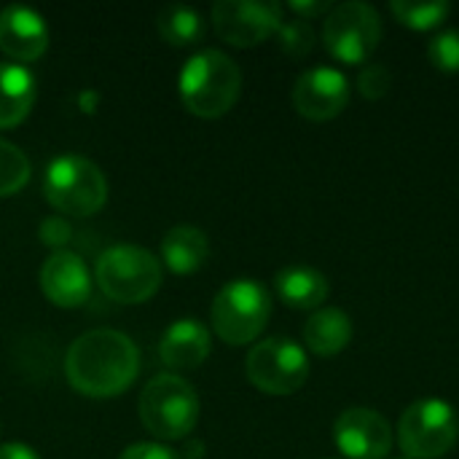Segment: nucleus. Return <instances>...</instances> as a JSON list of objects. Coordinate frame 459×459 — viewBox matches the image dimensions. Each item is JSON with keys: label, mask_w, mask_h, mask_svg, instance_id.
<instances>
[{"label": "nucleus", "mask_w": 459, "mask_h": 459, "mask_svg": "<svg viewBox=\"0 0 459 459\" xmlns=\"http://www.w3.org/2000/svg\"><path fill=\"white\" fill-rule=\"evenodd\" d=\"M48 48L46 19L19 3H11L0 11V51L11 62H38Z\"/></svg>", "instance_id": "14"}, {"label": "nucleus", "mask_w": 459, "mask_h": 459, "mask_svg": "<svg viewBox=\"0 0 459 459\" xmlns=\"http://www.w3.org/2000/svg\"><path fill=\"white\" fill-rule=\"evenodd\" d=\"M38 97L35 75L16 62H0V129L19 126Z\"/></svg>", "instance_id": "16"}, {"label": "nucleus", "mask_w": 459, "mask_h": 459, "mask_svg": "<svg viewBox=\"0 0 459 459\" xmlns=\"http://www.w3.org/2000/svg\"><path fill=\"white\" fill-rule=\"evenodd\" d=\"M393 86V73L379 65V62H368L360 67L358 73V91L366 97V100H382Z\"/></svg>", "instance_id": "25"}, {"label": "nucleus", "mask_w": 459, "mask_h": 459, "mask_svg": "<svg viewBox=\"0 0 459 459\" xmlns=\"http://www.w3.org/2000/svg\"><path fill=\"white\" fill-rule=\"evenodd\" d=\"M390 11L398 16V22H403L409 30H436L446 22V16L452 13V5L446 0L438 3H414V0H393Z\"/></svg>", "instance_id": "21"}, {"label": "nucleus", "mask_w": 459, "mask_h": 459, "mask_svg": "<svg viewBox=\"0 0 459 459\" xmlns=\"http://www.w3.org/2000/svg\"><path fill=\"white\" fill-rule=\"evenodd\" d=\"M0 459H40L30 446L24 444H3L0 446Z\"/></svg>", "instance_id": "29"}, {"label": "nucleus", "mask_w": 459, "mask_h": 459, "mask_svg": "<svg viewBox=\"0 0 459 459\" xmlns=\"http://www.w3.org/2000/svg\"><path fill=\"white\" fill-rule=\"evenodd\" d=\"M137 374L140 350L121 331H86L65 355V377L86 398H116L134 385Z\"/></svg>", "instance_id": "1"}, {"label": "nucleus", "mask_w": 459, "mask_h": 459, "mask_svg": "<svg viewBox=\"0 0 459 459\" xmlns=\"http://www.w3.org/2000/svg\"><path fill=\"white\" fill-rule=\"evenodd\" d=\"M352 320L344 309L339 307H323L312 312V317L304 325V344L309 352L320 358H333L344 352L352 342Z\"/></svg>", "instance_id": "17"}, {"label": "nucleus", "mask_w": 459, "mask_h": 459, "mask_svg": "<svg viewBox=\"0 0 459 459\" xmlns=\"http://www.w3.org/2000/svg\"><path fill=\"white\" fill-rule=\"evenodd\" d=\"M459 417L441 398L414 401L398 425V444L409 459H438L455 449Z\"/></svg>", "instance_id": "7"}, {"label": "nucleus", "mask_w": 459, "mask_h": 459, "mask_svg": "<svg viewBox=\"0 0 459 459\" xmlns=\"http://www.w3.org/2000/svg\"><path fill=\"white\" fill-rule=\"evenodd\" d=\"M94 280L110 301L145 304L161 288L164 272L161 261L151 250L137 245H113L97 258Z\"/></svg>", "instance_id": "5"}, {"label": "nucleus", "mask_w": 459, "mask_h": 459, "mask_svg": "<svg viewBox=\"0 0 459 459\" xmlns=\"http://www.w3.org/2000/svg\"><path fill=\"white\" fill-rule=\"evenodd\" d=\"M269 317H272L269 290L250 277H239L223 285L210 309L215 336L231 347L255 342L264 333Z\"/></svg>", "instance_id": "6"}, {"label": "nucleus", "mask_w": 459, "mask_h": 459, "mask_svg": "<svg viewBox=\"0 0 459 459\" xmlns=\"http://www.w3.org/2000/svg\"><path fill=\"white\" fill-rule=\"evenodd\" d=\"M277 38H280V48L288 56H296V59L307 56L315 48V40H317L312 22L299 19V16L290 19V22H282V27L277 30Z\"/></svg>", "instance_id": "23"}, {"label": "nucleus", "mask_w": 459, "mask_h": 459, "mask_svg": "<svg viewBox=\"0 0 459 459\" xmlns=\"http://www.w3.org/2000/svg\"><path fill=\"white\" fill-rule=\"evenodd\" d=\"M40 290L59 309H78L91 296V272L78 253L56 250L40 266Z\"/></svg>", "instance_id": "13"}, {"label": "nucleus", "mask_w": 459, "mask_h": 459, "mask_svg": "<svg viewBox=\"0 0 459 459\" xmlns=\"http://www.w3.org/2000/svg\"><path fill=\"white\" fill-rule=\"evenodd\" d=\"M202 449H204V446H202L199 441H196V444H188V446H186V459H202Z\"/></svg>", "instance_id": "30"}, {"label": "nucleus", "mask_w": 459, "mask_h": 459, "mask_svg": "<svg viewBox=\"0 0 459 459\" xmlns=\"http://www.w3.org/2000/svg\"><path fill=\"white\" fill-rule=\"evenodd\" d=\"M70 234H73V231H70V226H67V221H65L62 215L46 218V221L40 223V242H46L48 247H54V253L62 250V245H67Z\"/></svg>", "instance_id": "26"}, {"label": "nucleus", "mask_w": 459, "mask_h": 459, "mask_svg": "<svg viewBox=\"0 0 459 459\" xmlns=\"http://www.w3.org/2000/svg\"><path fill=\"white\" fill-rule=\"evenodd\" d=\"M46 202L70 218H89L108 202V180L102 169L83 156H56L43 175Z\"/></svg>", "instance_id": "4"}, {"label": "nucleus", "mask_w": 459, "mask_h": 459, "mask_svg": "<svg viewBox=\"0 0 459 459\" xmlns=\"http://www.w3.org/2000/svg\"><path fill=\"white\" fill-rule=\"evenodd\" d=\"M395 459H409V457H395Z\"/></svg>", "instance_id": "31"}, {"label": "nucleus", "mask_w": 459, "mask_h": 459, "mask_svg": "<svg viewBox=\"0 0 459 459\" xmlns=\"http://www.w3.org/2000/svg\"><path fill=\"white\" fill-rule=\"evenodd\" d=\"M212 350V339L204 323L183 317L172 323L159 342V360L172 371H194L199 368Z\"/></svg>", "instance_id": "15"}, {"label": "nucleus", "mask_w": 459, "mask_h": 459, "mask_svg": "<svg viewBox=\"0 0 459 459\" xmlns=\"http://www.w3.org/2000/svg\"><path fill=\"white\" fill-rule=\"evenodd\" d=\"M282 5L280 3H258V0H221L212 5V27L221 40L237 48H250L282 27Z\"/></svg>", "instance_id": "10"}, {"label": "nucleus", "mask_w": 459, "mask_h": 459, "mask_svg": "<svg viewBox=\"0 0 459 459\" xmlns=\"http://www.w3.org/2000/svg\"><path fill=\"white\" fill-rule=\"evenodd\" d=\"M156 27H159V35L169 43V46H194L202 40L204 35V19L196 8H188V5H180V3H172V5H164L156 16Z\"/></svg>", "instance_id": "20"}, {"label": "nucleus", "mask_w": 459, "mask_h": 459, "mask_svg": "<svg viewBox=\"0 0 459 459\" xmlns=\"http://www.w3.org/2000/svg\"><path fill=\"white\" fill-rule=\"evenodd\" d=\"M30 172L32 169L24 151L0 137V199L22 191L30 180Z\"/></svg>", "instance_id": "22"}, {"label": "nucleus", "mask_w": 459, "mask_h": 459, "mask_svg": "<svg viewBox=\"0 0 459 459\" xmlns=\"http://www.w3.org/2000/svg\"><path fill=\"white\" fill-rule=\"evenodd\" d=\"M288 8L299 16V19H315V16H323V13H328L333 5L331 3H325V0H293V3H288Z\"/></svg>", "instance_id": "28"}, {"label": "nucleus", "mask_w": 459, "mask_h": 459, "mask_svg": "<svg viewBox=\"0 0 459 459\" xmlns=\"http://www.w3.org/2000/svg\"><path fill=\"white\" fill-rule=\"evenodd\" d=\"M245 374L250 385L266 395H293L309 379V355L299 342L272 336L247 352Z\"/></svg>", "instance_id": "8"}, {"label": "nucleus", "mask_w": 459, "mask_h": 459, "mask_svg": "<svg viewBox=\"0 0 459 459\" xmlns=\"http://www.w3.org/2000/svg\"><path fill=\"white\" fill-rule=\"evenodd\" d=\"M382 40L379 11L368 3L350 0L333 5L325 16L323 43L325 51L342 65H366Z\"/></svg>", "instance_id": "9"}, {"label": "nucleus", "mask_w": 459, "mask_h": 459, "mask_svg": "<svg viewBox=\"0 0 459 459\" xmlns=\"http://www.w3.org/2000/svg\"><path fill=\"white\" fill-rule=\"evenodd\" d=\"M242 94V70L218 51L204 48L194 54L180 70V100L199 118L226 116Z\"/></svg>", "instance_id": "2"}, {"label": "nucleus", "mask_w": 459, "mask_h": 459, "mask_svg": "<svg viewBox=\"0 0 459 459\" xmlns=\"http://www.w3.org/2000/svg\"><path fill=\"white\" fill-rule=\"evenodd\" d=\"M274 290L290 309H320L328 301L331 285L323 272L312 266H285L274 277Z\"/></svg>", "instance_id": "18"}, {"label": "nucleus", "mask_w": 459, "mask_h": 459, "mask_svg": "<svg viewBox=\"0 0 459 459\" xmlns=\"http://www.w3.org/2000/svg\"><path fill=\"white\" fill-rule=\"evenodd\" d=\"M210 258V239L196 226H175L161 239V261L172 274H194Z\"/></svg>", "instance_id": "19"}, {"label": "nucleus", "mask_w": 459, "mask_h": 459, "mask_svg": "<svg viewBox=\"0 0 459 459\" xmlns=\"http://www.w3.org/2000/svg\"><path fill=\"white\" fill-rule=\"evenodd\" d=\"M140 422L159 441H183L199 422V395L178 374L153 377L140 393Z\"/></svg>", "instance_id": "3"}, {"label": "nucleus", "mask_w": 459, "mask_h": 459, "mask_svg": "<svg viewBox=\"0 0 459 459\" xmlns=\"http://www.w3.org/2000/svg\"><path fill=\"white\" fill-rule=\"evenodd\" d=\"M118 459H180L178 457V452H172L169 446H164V444H151V441H145V444H132L129 449H124V455Z\"/></svg>", "instance_id": "27"}, {"label": "nucleus", "mask_w": 459, "mask_h": 459, "mask_svg": "<svg viewBox=\"0 0 459 459\" xmlns=\"http://www.w3.org/2000/svg\"><path fill=\"white\" fill-rule=\"evenodd\" d=\"M428 56L441 73H459V30H441L428 43Z\"/></svg>", "instance_id": "24"}, {"label": "nucleus", "mask_w": 459, "mask_h": 459, "mask_svg": "<svg viewBox=\"0 0 459 459\" xmlns=\"http://www.w3.org/2000/svg\"><path fill=\"white\" fill-rule=\"evenodd\" d=\"M393 441L390 422L366 406L347 409L333 422V444L347 459H387Z\"/></svg>", "instance_id": "11"}, {"label": "nucleus", "mask_w": 459, "mask_h": 459, "mask_svg": "<svg viewBox=\"0 0 459 459\" xmlns=\"http://www.w3.org/2000/svg\"><path fill=\"white\" fill-rule=\"evenodd\" d=\"M293 108L309 121H331L350 102V78L336 67H312L293 86Z\"/></svg>", "instance_id": "12"}]
</instances>
